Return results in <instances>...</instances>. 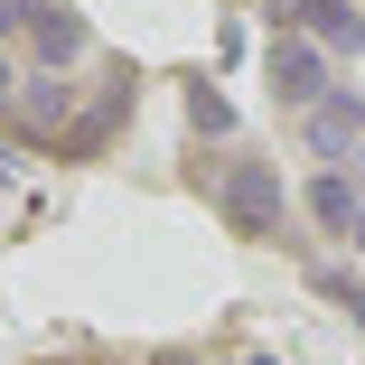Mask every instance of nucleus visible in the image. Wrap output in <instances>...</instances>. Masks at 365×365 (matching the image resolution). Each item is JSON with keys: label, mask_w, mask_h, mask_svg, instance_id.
Instances as JSON below:
<instances>
[{"label": "nucleus", "mask_w": 365, "mask_h": 365, "mask_svg": "<svg viewBox=\"0 0 365 365\" xmlns=\"http://www.w3.org/2000/svg\"><path fill=\"white\" fill-rule=\"evenodd\" d=\"M187 122L197 131H235V103L215 94V85H187Z\"/></svg>", "instance_id": "6"}, {"label": "nucleus", "mask_w": 365, "mask_h": 365, "mask_svg": "<svg viewBox=\"0 0 365 365\" xmlns=\"http://www.w3.org/2000/svg\"><path fill=\"white\" fill-rule=\"evenodd\" d=\"M356 56H365V29H356Z\"/></svg>", "instance_id": "12"}, {"label": "nucleus", "mask_w": 365, "mask_h": 365, "mask_svg": "<svg viewBox=\"0 0 365 365\" xmlns=\"http://www.w3.org/2000/svg\"><path fill=\"white\" fill-rule=\"evenodd\" d=\"M150 365H197V356H187V346H169V356H150Z\"/></svg>", "instance_id": "9"}, {"label": "nucleus", "mask_w": 365, "mask_h": 365, "mask_svg": "<svg viewBox=\"0 0 365 365\" xmlns=\"http://www.w3.org/2000/svg\"><path fill=\"white\" fill-rule=\"evenodd\" d=\"M300 131H309V150H319V160L365 150V103H356V94H328V103H309V122H300Z\"/></svg>", "instance_id": "3"}, {"label": "nucleus", "mask_w": 365, "mask_h": 365, "mask_svg": "<svg viewBox=\"0 0 365 365\" xmlns=\"http://www.w3.org/2000/svg\"><path fill=\"white\" fill-rule=\"evenodd\" d=\"M300 206H309V225H319V235H356V215H365V187L328 169V178H309V187H300Z\"/></svg>", "instance_id": "4"}, {"label": "nucleus", "mask_w": 365, "mask_h": 365, "mask_svg": "<svg viewBox=\"0 0 365 365\" xmlns=\"http://www.w3.org/2000/svg\"><path fill=\"white\" fill-rule=\"evenodd\" d=\"M262 76H272V94H281V103H300V113L337 94V85H328V56H319L309 38H272V56H262Z\"/></svg>", "instance_id": "2"}, {"label": "nucleus", "mask_w": 365, "mask_h": 365, "mask_svg": "<svg viewBox=\"0 0 365 365\" xmlns=\"http://www.w3.org/2000/svg\"><path fill=\"white\" fill-rule=\"evenodd\" d=\"M346 244H356V253H365V215H356V235H346Z\"/></svg>", "instance_id": "10"}, {"label": "nucleus", "mask_w": 365, "mask_h": 365, "mask_svg": "<svg viewBox=\"0 0 365 365\" xmlns=\"http://www.w3.org/2000/svg\"><path fill=\"white\" fill-rule=\"evenodd\" d=\"M356 160H365V150H356Z\"/></svg>", "instance_id": "13"}, {"label": "nucleus", "mask_w": 365, "mask_h": 365, "mask_svg": "<svg viewBox=\"0 0 365 365\" xmlns=\"http://www.w3.org/2000/svg\"><path fill=\"white\" fill-rule=\"evenodd\" d=\"M309 281H319V290H328V300H337V309H346V319L365 328V281H346V272H309Z\"/></svg>", "instance_id": "7"}, {"label": "nucleus", "mask_w": 365, "mask_h": 365, "mask_svg": "<svg viewBox=\"0 0 365 365\" xmlns=\"http://www.w3.org/2000/svg\"><path fill=\"white\" fill-rule=\"evenodd\" d=\"M197 187L215 197L225 235H244V244H281V225H290V187H281L272 160H253V150H235V160H197Z\"/></svg>", "instance_id": "1"}, {"label": "nucleus", "mask_w": 365, "mask_h": 365, "mask_svg": "<svg viewBox=\"0 0 365 365\" xmlns=\"http://www.w3.org/2000/svg\"><path fill=\"white\" fill-rule=\"evenodd\" d=\"M235 365H272V356H235Z\"/></svg>", "instance_id": "11"}, {"label": "nucleus", "mask_w": 365, "mask_h": 365, "mask_svg": "<svg viewBox=\"0 0 365 365\" xmlns=\"http://www.w3.org/2000/svg\"><path fill=\"white\" fill-rule=\"evenodd\" d=\"M29 131H47V140H66V113H76V85H66V76H47V85H29L19 103H10Z\"/></svg>", "instance_id": "5"}, {"label": "nucleus", "mask_w": 365, "mask_h": 365, "mask_svg": "<svg viewBox=\"0 0 365 365\" xmlns=\"http://www.w3.org/2000/svg\"><path fill=\"white\" fill-rule=\"evenodd\" d=\"M0 103H19V76H10V56H0Z\"/></svg>", "instance_id": "8"}]
</instances>
